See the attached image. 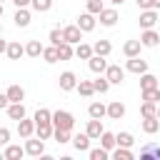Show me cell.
Returning a JSON list of instances; mask_svg holds the SVG:
<instances>
[{
  "label": "cell",
  "mask_w": 160,
  "mask_h": 160,
  "mask_svg": "<svg viewBox=\"0 0 160 160\" xmlns=\"http://www.w3.org/2000/svg\"><path fill=\"white\" fill-rule=\"evenodd\" d=\"M52 125L60 128V130H72V128H75V118H72V112H68V110H55V112H52Z\"/></svg>",
  "instance_id": "6da1fadb"
},
{
  "label": "cell",
  "mask_w": 160,
  "mask_h": 160,
  "mask_svg": "<svg viewBox=\"0 0 160 160\" xmlns=\"http://www.w3.org/2000/svg\"><path fill=\"white\" fill-rule=\"evenodd\" d=\"M25 155H32V158L45 155V140H40V138H25Z\"/></svg>",
  "instance_id": "7a4b0ae2"
},
{
  "label": "cell",
  "mask_w": 160,
  "mask_h": 160,
  "mask_svg": "<svg viewBox=\"0 0 160 160\" xmlns=\"http://www.w3.org/2000/svg\"><path fill=\"white\" fill-rule=\"evenodd\" d=\"M95 18H98V15H92V12H88V10H85V12H80V15H78L75 25H78L82 32H92V30H95V25H98V20H95Z\"/></svg>",
  "instance_id": "3957f363"
},
{
  "label": "cell",
  "mask_w": 160,
  "mask_h": 160,
  "mask_svg": "<svg viewBox=\"0 0 160 160\" xmlns=\"http://www.w3.org/2000/svg\"><path fill=\"white\" fill-rule=\"evenodd\" d=\"M98 20H100L102 28H112V25L120 20V15H118V10H115V5H112V8H102L100 15H98Z\"/></svg>",
  "instance_id": "277c9868"
},
{
  "label": "cell",
  "mask_w": 160,
  "mask_h": 160,
  "mask_svg": "<svg viewBox=\"0 0 160 160\" xmlns=\"http://www.w3.org/2000/svg\"><path fill=\"white\" fill-rule=\"evenodd\" d=\"M125 72H135V75H142V72H148V60H142L140 55H135V58H128V62H125Z\"/></svg>",
  "instance_id": "5b68a950"
},
{
  "label": "cell",
  "mask_w": 160,
  "mask_h": 160,
  "mask_svg": "<svg viewBox=\"0 0 160 160\" xmlns=\"http://www.w3.org/2000/svg\"><path fill=\"white\" fill-rule=\"evenodd\" d=\"M158 20H160V18H158V10H155V8H150V10H140L138 22H140V28H142V30L155 28V22H158Z\"/></svg>",
  "instance_id": "8992f818"
},
{
  "label": "cell",
  "mask_w": 160,
  "mask_h": 160,
  "mask_svg": "<svg viewBox=\"0 0 160 160\" xmlns=\"http://www.w3.org/2000/svg\"><path fill=\"white\" fill-rule=\"evenodd\" d=\"M60 90L62 92H70V90H75L78 88V75L72 72V70H65V72H60Z\"/></svg>",
  "instance_id": "52a82bcc"
},
{
  "label": "cell",
  "mask_w": 160,
  "mask_h": 160,
  "mask_svg": "<svg viewBox=\"0 0 160 160\" xmlns=\"http://www.w3.org/2000/svg\"><path fill=\"white\" fill-rule=\"evenodd\" d=\"M105 78L110 80V85H122V80H125V68H120V65H108Z\"/></svg>",
  "instance_id": "ba28073f"
},
{
  "label": "cell",
  "mask_w": 160,
  "mask_h": 160,
  "mask_svg": "<svg viewBox=\"0 0 160 160\" xmlns=\"http://www.w3.org/2000/svg\"><path fill=\"white\" fill-rule=\"evenodd\" d=\"M62 38H65V42L78 45V42H82V30H80L78 25H65V28H62Z\"/></svg>",
  "instance_id": "9c48e42d"
},
{
  "label": "cell",
  "mask_w": 160,
  "mask_h": 160,
  "mask_svg": "<svg viewBox=\"0 0 160 160\" xmlns=\"http://www.w3.org/2000/svg\"><path fill=\"white\" fill-rule=\"evenodd\" d=\"M140 42H142V48H158L160 45V32H155L152 28H148V30L140 32Z\"/></svg>",
  "instance_id": "30bf717a"
},
{
  "label": "cell",
  "mask_w": 160,
  "mask_h": 160,
  "mask_svg": "<svg viewBox=\"0 0 160 160\" xmlns=\"http://www.w3.org/2000/svg\"><path fill=\"white\" fill-rule=\"evenodd\" d=\"M18 135L25 140V138H32L35 135V120H30L28 115L22 120H18Z\"/></svg>",
  "instance_id": "8fae6325"
},
{
  "label": "cell",
  "mask_w": 160,
  "mask_h": 160,
  "mask_svg": "<svg viewBox=\"0 0 160 160\" xmlns=\"http://www.w3.org/2000/svg\"><path fill=\"white\" fill-rule=\"evenodd\" d=\"M88 68H90V72H95V75H105V70H108V60H105L102 55H92V58L88 60Z\"/></svg>",
  "instance_id": "7c38bea8"
},
{
  "label": "cell",
  "mask_w": 160,
  "mask_h": 160,
  "mask_svg": "<svg viewBox=\"0 0 160 160\" xmlns=\"http://www.w3.org/2000/svg\"><path fill=\"white\" fill-rule=\"evenodd\" d=\"M85 132L90 135V140H100V135L105 132V128H102V120H98V118H90V120H88V128H85Z\"/></svg>",
  "instance_id": "4fadbf2b"
},
{
  "label": "cell",
  "mask_w": 160,
  "mask_h": 160,
  "mask_svg": "<svg viewBox=\"0 0 160 160\" xmlns=\"http://www.w3.org/2000/svg\"><path fill=\"white\" fill-rule=\"evenodd\" d=\"M72 148L78 150V152H88L90 150V135L88 132H78V135H72Z\"/></svg>",
  "instance_id": "5bb4252c"
},
{
  "label": "cell",
  "mask_w": 160,
  "mask_h": 160,
  "mask_svg": "<svg viewBox=\"0 0 160 160\" xmlns=\"http://www.w3.org/2000/svg\"><path fill=\"white\" fill-rule=\"evenodd\" d=\"M5 55H8L10 60H20V58L25 55V45H22L20 40H12V42H8V50H5Z\"/></svg>",
  "instance_id": "9a60e30c"
},
{
  "label": "cell",
  "mask_w": 160,
  "mask_h": 160,
  "mask_svg": "<svg viewBox=\"0 0 160 160\" xmlns=\"http://www.w3.org/2000/svg\"><path fill=\"white\" fill-rule=\"evenodd\" d=\"M12 20H15V25H18V28H28V25H30V20H32V15H30V10H28V8H18V10H15V15H12Z\"/></svg>",
  "instance_id": "2e32d148"
},
{
  "label": "cell",
  "mask_w": 160,
  "mask_h": 160,
  "mask_svg": "<svg viewBox=\"0 0 160 160\" xmlns=\"http://www.w3.org/2000/svg\"><path fill=\"white\" fill-rule=\"evenodd\" d=\"M42 50H45V45L40 40H28L25 42V55L28 58H42Z\"/></svg>",
  "instance_id": "e0dca14e"
},
{
  "label": "cell",
  "mask_w": 160,
  "mask_h": 160,
  "mask_svg": "<svg viewBox=\"0 0 160 160\" xmlns=\"http://www.w3.org/2000/svg\"><path fill=\"white\" fill-rule=\"evenodd\" d=\"M108 118H110V120H122V118H125V105H122L120 100H112V102L108 105Z\"/></svg>",
  "instance_id": "ac0fdd59"
},
{
  "label": "cell",
  "mask_w": 160,
  "mask_h": 160,
  "mask_svg": "<svg viewBox=\"0 0 160 160\" xmlns=\"http://www.w3.org/2000/svg\"><path fill=\"white\" fill-rule=\"evenodd\" d=\"M140 128H142V132L155 135V132L160 130V118H158V115H155V118H142V120H140Z\"/></svg>",
  "instance_id": "d6986e66"
},
{
  "label": "cell",
  "mask_w": 160,
  "mask_h": 160,
  "mask_svg": "<svg viewBox=\"0 0 160 160\" xmlns=\"http://www.w3.org/2000/svg\"><path fill=\"white\" fill-rule=\"evenodd\" d=\"M25 115H28V110H25L22 102H10V105H8V118H10V120H22Z\"/></svg>",
  "instance_id": "ffe728a7"
},
{
  "label": "cell",
  "mask_w": 160,
  "mask_h": 160,
  "mask_svg": "<svg viewBox=\"0 0 160 160\" xmlns=\"http://www.w3.org/2000/svg\"><path fill=\"white\" fill-rule=\"evenodd\" d=\"M88 115L90 118H98V120H102V118H108V105H102V102H90L88 105Z\"/></svg>",
  "instance_id": "44dd1931"
},
{
  "label": "cell",
  "mask_w": 160,
  "mask_h": 160,
  "mask_svg": "<svg viewBox=\"0 0 160 160\" xmlns=\"http://www.w3.org/2000/svg\"><path fill=\"white\" fill-rule=\"evenodd\" d=\"M52 132H55V125H52V122H38V125H35V135H38L40 140H50Z\"/></svg>",
  "instance_id": "7402d4cb"
},
{
  "label": "cell",
  "mask_w": 160,
  "mask_h": 160,
  "mask_svg": "<svg viewBox=\"0 0 160 160\" xmlns=\"http://www.w3.org/2000/svg\"><path fill=\"white\" fill-rule=\"evenodd\" d=\"M2 155H5V160H18V158H22L25 155V145H5V150H2Z\"/></svg>",
  "instance_id": "603a6c76"
},
{
  "label": "cell",
  "mask_w": 160,
  "mask_h": 160,
  "mask_svg": "<svg viewBox=\"0 0 160 160\" xmlns=\"http://www.w3.org/2000/svg\"><path fill=\"white\" fill-rule=\"evenodd\" d=\"M140 50H142V42H140V40H128V42L122 45L125 58H135V55H140Z\"/></svg>",
  "instance_id": "cb8c5ba5"
},
{
  "label": "cell",
  "mask_w": 160,
  "mask_h": 160,
  "mask_svg": "<svg viewBox=\"0 0 160 160\" xmlns=\"http://www.w3.org/2000/svg\"><path fill=\"white\" fill-rule=\"evenodd\" d=\"M92 55H95L92 45H88V42H78V45H75V58H80V60H90Z\"/></svg>",
  "instance_id": "d4e9b609"
},
{
  "label": "cell",
  "mask_w": 160,
  "mask_h": 160,
  "mask_svg": "<svg viewBox=\"0 0 160 160\" xmlns=\"http://www.w3.org/2000/svg\"><path fill=\"white\" fill-rule=\"evenodd\" d=\"M150 88H160V82L152 72H142L140 75V90H150Z\"/></svg>",
  "instance_id": "484cf974"
},
{
  "label": "cell",
  "mask_w": 160,
  "mask_h": 160,
  "mask_svg": "<svg viewBox=\"0 0 160 160\" xmlns=\"http://www.w3.org/2000/svg\"><path fill=\"white\" fill-rule=\"evenodd\" d=\"M82 98H92L95 95V85H92V80H78V88H75Z\"/></svg>",
  "instance_id": "4316f807"
},
{
  "label": "cell",
  "mask_w": 160,
  "mask_h": 160,
  "mask_svg": "<svg viewBox=\"0 0 160 160\" xmlns=\"http://www.w3.org/2000/svg\"><path fill=\"white\" fill-rule=\"evenodd\" d=\"M110 158H115V160H132V150L130 148H122V145H115L110 150Z\"/></svg>",
  "instance_id": "83f0119b"
},
{
  "label": "cell",
  "mask_w": 160,
  "mask_h": 160,
  "mask_svg": "<svg viewBox=\"0 0 160 160\" xmlns=\"http://www.w3.org/2000/svg\"><path fill=\"white\" fill-rule=\"evenodd\" d=\"M8 98H10V102H22V100H25L22 85H10V88H8Z\"/></svg>",
  "instance_id": "f1b7e54d"
},
{
  "label": "cell",
  "mask_w": 160,
  "mask_h": 160,
  "mask_svg": "<svg viewBox=\"0 0 160 160\" xmlns=\"http://www.w3.org/2000/svg\"><path fill=\"white\" fill-rule=\"evenodd\" d=\"M92 50H95V55H102V58H108V55L112 52V45H110V40H98V42L92 45Z\"/></svg>",
  "instance_id": "f546056e"
},
{
  "label": "cell",
  "mask_w": 160,
  "mask_h": 160,
  "mask_svg": "<svg viewBox=\"0 0 160 160\" xmlns=\"http://www.w3.org/2000/svg\"><path fill=\"white\" fill-rule=\"evenodd\" d=\"M72 55H75L72 42H60V45H58V58H60V60H70Z\"/></svg>",
  "instance_id": "4dcf8cb0"
},
{
  "label": "cell",
  "mask_w": 160,
  "mask_h": 160,
  "mask_svg": "<svg viewBox=\"0 0 160 160\" xmlns=\"http://www.w3.org/2000/svg\"><path fill=\"white\" fill-rule=\"evenodd\" d=\"M42 60H45L48 65L58 62V60H60V58H58V45H48V48L42 50Z\"/></svg>",
  "instance_id": "1f68e13d"
},
{
  "label": "cell",
  "mask_w": 160,
  "mask_h": 160,
  "mask_svg": "<svg viewBox=\"0 0 160 160\" xmlns=\"http://www.w3.org/2000/svg\"><path fill=\"white\" fill-rule=\"evenodd\" d=\"M140 115H142V118H155V115H158V102H148V100H142V105H140Z\"/></svg>",
  "instance_id": "d6a6232c"
},
{
  "label": "cell",
  "mask_w": 160,
  "mask_h": 160,
  "mask_svg": "<svg viewBox=\"0 0 160 160\" xmlns=\"http://www.w3.org/2000/svg\"><path fill=\"white\" fill-rule=\"evenodd\" d=\"M32 120H35V125H38V122H52V112H50L48 108H38L35 115H32Z\"/></svg>",
  "instance_id": "836d02e7"
},
{
  "label": "cell",
  "mask_w": 160,
  "mask_h": 160,
  "mask_svg": "<svg viewBox=\"0 0 160 160\" xmlns=\"http://www.w3.org/2000/svg\"><path fill=\"white\" fill-rule=\"evenodd\" d=\"M115 140H118V145H122V148H132V142H135L132 132H128V130H122V132H115Z\"/></svg>",
  "instance_id": "e575fe53"
},
{
  "label": "cell",
  "mask_w": 160,
  "mask_h": 160,
  "mask_svg": "<svg viewBox=\"0 0 160 160\" xmlns=\"http://www.w3.org/2000/svg\"><path fill=\"white\" fill-rule=\"evenodd\" d=\"M140 98L148 102H158L160 105V88H150V90H140Z\"/></svg>",
  "instance_id": "d590c367"
},
{
  "label": "cell",
  "mask_w": 160,
  "mask_h": 160,
  "mask_svg": "<svg viewBox=\"0 0 160 160\" xmlns=\"http://www.w3.org/2000/svg\"><path fill=\"white\" fill-rule=\"evenodd\" d=\"M92 85H95V92H100V95H105L110 90V80L105 75H98V80H92Z\"/></svg>",
  "instance_id": "8d00e7d4"
},
{
  "label": "cell",
  "mask_w": 160,
  "mask_h": 160,
  "mask_svg": "<svg viewBox=\"0 0 160 160\" xmlns=\"http://www.w3.org/2000/svg\"><path fill=\"white\" fill-rule=\"evenodd\" d=\"M100 145H102L105 150H112V148L118 145V140H115V132H108V130H105V132L100 135Z\"/></svg>",
  "instance_id": "74e56055"
},
{
  "label": "cell",
  "mask_w": 160,
  "mask_h": 160,
  "mask_svg": "<svg viewBox=\"0 0 160 160\" xmlns=\"http://www.w3.org/2000/svg\"><path fill=\"white\" fill-rule=\"evenodd\" d=\"M52 138H55V142H58V145H65V142H70V140H72L70 130H60V128H55Z\"/></svg>",
  "instance_id": "f35d334b"
},
{
  "label": "cell",
  "mask_w": 160,
  "mask_h": 160,
  "mask_svg": "<svg viewBox=\"0 0 160 160\" xmlns=\"http://www.w3.org/2000/svg\"><path fill=\"white\" fill-rule=\"evenodd\" d=\"M88 155H90V160H108V158H110V150H105V148L100 145V148L88 150Z\"/></svg>",
  "instance_id": "ab89813d"
},
{
  "label": "cell",
  "mask_w": 160,
  "mask_h": 160,
  "mask_svg": "<svg viewBox=\"0 0 160 160\" xmlns=\"http://www.w3.org/2000/svg\"><path fill=\"white\" fill-rule=\"evenodd\" d=\"M140 158H155V160H160V145H145L140 150Z\"/></svg>",
  "instance_id": "60d3db41"
},
{
  "label": "cell",
  "mask_w": 160,
  "mask_h": 160,
  "mask_svg": "<svg viewBox=\"0 0 160 160\" xmlns=\"http://www.w3.org/2000/svg\"><path fill=\"white\" fill-rule=\"evenodd\" d=\"M30 8H32L35 12H48V10L52 8V0H32Z\"/></svg>",
  "instance_id": "b9f144b4"
},
{
  "label": "cell",
  "mask_w": 160,
  "mask_h": 160,
  "mask_svg": "<svg viewBox=\"0 0 160 160\" xmlns=\"http://www.w3.org/2000/svg\"><path fill=\"white\" fill-rule=\"evenodd\" d=\"M48 40H50V45H60V42H65L62 30H60V28H52V30H50V35H48Z\"/></svg>",
  "instance_id": "7bdbcfd3"
},
{
  "label": "cell",
  "mask_w": 160,
  "mask_h": 160,
  "mask_svg": "<svg viewBox=\"0 0 160 160\" xmlns=\"http://www.w3.org/2000/svg\"><path fill=\"white\" fill-rule=\"evenodd\" d=\"M105 5H102V0H88V12H92V15H100V10H102Z\"/></svg>",
  "instance_id": "ee69618b"
},
{
  "label": "cell",
  "mask_w": 160,
  "mask_h": 160,
  "mask_svg": "<svg viewBox=\"0 0 160 160\" xmlns=\"http://www.w3.org/2000/svg\"><path fill=\"white\" fill-rule=\"evenodd\" d=\"M10 145V130L8 128H0V148Z\"/></svg>",
  "instance_id": "f6af8a7d"
},
{
  "label": "cell",
  "mask_w": 160,
  "mask_h": 160,
  "mask_svg": "<svg viewBox=\"0 0 160 160\" xmlns=\"http://www.w3.org/2000/svg\"><path fill=\"white\" fill-rule=\"evenodd\" d=\"M8 105H10V98H8V92H0V110H8Z\"/></svg>",
  "instance_id": "bcb514c9"
},
{
  "label": "cell",
  "mask_w": 160,
  "mask_h": 160,
  "mask_svg": "<svg viewBox=\"0 0 160 160\" xmlns=\"http://www.w3.org/2000/svg\"><path fill=\"white\" fill-rule=\"evenodd\" d=\"M135 2H138L140 10H150V8H152V0H135Z\"/></svg>",
  "instance_id": "7dc6e473"
},
{
  "label": "cell",
  "mask_w": 160,
  "mask_h": 160,
  "mask_svg": "<svg viewBox=\"0 0 160 160\" xmlns=\"http://www.w3.org/2000/svg\"><path fill=\"white\" fill-rule=\"evenodd\" d=\"M10 2H12L15 8H30V2H32V0H10Z\"/></svg>",
  "instance_id": "c3c4849f"
},
{
  "label": "cell",
  "mask_w": 160,
  "mask_h": 160,
  "mask_svg": "<svg viewBox=\"0 0 160 160\" xmlns=\"http://www.w3.org/2000/svg\"><path fill=\"white\" fill-rule=\"evenodd\" d=\"M8 50V40H2V35H0V55Z\"/></svg>",
  "instance_id": "681fc988"
},
{
  "label": "cell",
  "mask_w": 160,
  "mask_h": 160,
  "mask_svg": "<svg viewBox=\"0 0 160 160\" xmlns=\"http://www.w3.org/2000/svg\"><path fill=\"white\" fill-rule=\"evenodd\" d=\"M152 8H155V10H160V0H152Z\"/></svg>",
  "instance_id": "f907efd6"
},
{
  "label": "cell",
  "mask_w": 160,
  "mask_h": 160,
  "mask_svg": "<svg viewBox=\"0 0 160 160\" xmlns=\"http://www.w3.org/2000/svg\"><path fill=\"white\" fill-rule=\"evenodd\" d=\"M110 2H112V5H115V8H118V5H122V2H125V0H110Z\"/></svg>",
  "instance_id": "816d5d0a"
},
{
  "label": "cell",
  "mask_w": 160,
  "mask_h": 160,
  "mask_svg": "<svg viewBox=\"0 0 160 160\" xmlns=\"http://www.w3.org/2000/svg\"><path fill=\"white\" fill-rule=\"evenodd\" d=\"M2 12H5V8H2V2H0V18H2Z\"/></svg>",
  "instance_id": "f5cc1de1"
},
{
  "label": "cell",
  "mask_w": 160,
  "mask_h": 160,
  "mask_svg": "<svg viewBox=\"0 0 160 160\" xmlns=\"http://www.w3.org/2000/svg\"><path fill=\"white\" fill-rule=\"evenodd\" d=\"M0 35H2V22H0Z\"/></svg>",
  "instance_id": "db71d44e"
},
{
  "label": "cell",
  "mask_w": 160,
  "mask_h": 160,
  "mask_svg": "<svg viewBox=\"0 0 160 160\" xmlns=\"http://www.w3.org/2000/svg\"><path fill=\"white\" fill-rule=\"evenodd\" d=\"M158 118H160V105H158Z\"/></svg>",
  "instance_id": "11a10c76"
},
{
  "label": "cell",
  "mask_w": 160,
  "mask_h": 160,
  "mask_svg": "<svg viewBox=\"0 0 160 160\" xmlns=\"http://www.w3.org/2000/svg\"><path fill=\"white\" fill-rule=\"evenodd\" d=\"M2 158H5V155H2V152H0V160H2Z\"/></svg>",
  "instance_id": "9f6ffc18"
},
{
  "label": "cell",
  "mask_w": 160,
  "mask_h": 160,
  "mask_svg": "<svg viewBox=\"0 0 160 160\" xmlns=\"http://www.w3.org/2000/svg\"><path fill=\"white\" fill-rule=\"evenodd\" d=\"M0 2H8V0H0Z\"/></svg>",
  "instance_id": "6f0895ef"
}]
</instances>
